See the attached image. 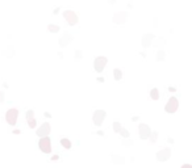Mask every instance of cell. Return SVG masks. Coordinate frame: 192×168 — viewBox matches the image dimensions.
I'll list each match as a JSON object with an SVG mask.
<instances>
[{
	"label": "cell",
	"instance_id": "1",
	"mask_svg": "<svg viewBox=\"0 0 192 168\" xmlns=\"http://www.w3.org/2000/svg\"><path fill=\"white\" fill-rule=\"evenodd\" d=\"M17 118H19V110L15 108L9 109V110H7L5 113V121L8 125L11 126H15L16 122H17Z\"/></svg>",
	"mask_w": 192,
	"mask_h": 168
},
{
	"label": "cell",
	"instance_id": "2",
	"mask_svg": "<svg viewBox=\"0 0 192 168\" xmlns=\"http://www.w3.org/2000/svg\"><path fill=\"white\" fill-rule=\"evenodd\" d=\"M178 108H179V100L176 99L175 96H171L170 99H168L167 104H166V106H164V110L167 113H175L178 110Z\"/></svg>",
	"mask_w": 192,
	"mask_h": 168
},
{
	"label": "cell",
	"instance_id": "3",
	"mask_svg": "<svg viewBox=\"0 0 192 168\" xmlns=\"http://www.w3.org/2000/svg\"><path fill=\"white\" fill-rule=\"evenodd\" d=\"M107 63H108V59L105 56H96L95 60H93V69H95L96 72H103V70L105 69Z\"/></svg>",
	"mask_w": 192,
	"mask_h": 168
},
{
	"label": "cell",
	"instance_id": "4",
	"mask_svg": "<svg viewBox=\"0 0 192 168\" xmlns=\"http://www.w3.org/2000/svg\"><path fill=\"white\" fill-rule=\"evenodd\" d=\"M107 117V113L105 110H101V109H97L93 112V116H92V121L95 124V126H101L103 121L105 120Z\"/></svg>",
	"mask_w": 192,
	"mask_h": 168
},
{
	"label": "cell",
	"instance_id": "5",
	"mask_svg": "<svg viewBox=\"0 0 192 168\" xmlns=\"http://www.w3.org/2000/svg\"><path fill=\"white\" fill-rule=\"evenodd\" d=\"M63 17L66 19V21H67L68 25H71V26H74V25L78 24V21H79V17H78V15L74 12V11H65L63 12Z\"/></svg>",
	"mask_w": 192,
	"mask_h": 168
},
{
	"label": "cell",
	"instance_id": "6",
	"mask_svg": "<svg viewBox=\"0 0 192 168\" xmlns=\"http://www.w3.org/2000/svg\"><path fill=\"white\" fill-rule=\"evenodd\" d=\"M38 147L42 151L43 154H50L51 153V142H50V138H41L40 142H38Z\"/></svg>",
	"mask_w": 192,
	"mask_h": 168
},
{
	"label": "cell",
	"instance_id": "7",
	"mask_svg": "<svg viewBox=\"0 0 192 168\" xmlns=\"http://www.w3.org/2000/svg\"><path fill=\"white\" fill-rule=\"evenodd\" d=\"M138 133H139V138L145 140L150 137L151 129H150V126H147L146 124H139L138 125Z\"/></svg>",
	"mask_w": 192,
	"mask_h": 168
},
{
	"label": "cell",
	"instance_id": "8",
	"mask_svg": "<svg viewBox=\"0 0 192 168\" xmlns=\"http://www.w3.org/2000/svg\"><path fill=\"white\" fill-rule=\"evenodd\" d=\"M50 134V124L49 122H43L40 128L37 129V135L41 138H46Z\"/></svg>",
	"mask_w": 192,
	"mask_h": 168
},
{
	"label": "cell",
	"instance_id": "9",
	"mask_svg": "<svg viewBox=\"0 0 192 168\" xmlns=\"http://www.w3.org/2000/svg\"><path fill=\"white\" fill-rule=\"evenodd\" d=\"M170 158H171V149H168V147H166V149L157 153V160L158 162H166Z\"/></svg>",
	"mask_w": 192,
	"mask_h": 168
},
{
	"label": "cell",
	"instance_id": "10",
	"mask_svg": "<svg viewBox=\"0 0 192 168\" xmlns=\"http://www.w3.org/2000/svg\"><path fill=\"white\" fill-rule=\"evenodd\" d=\"M25 117H26V122H28L29 128L30 129H34L36 126H37V121H36V118H34V110H28L26 112V114H25Z\"/></svg>",
	"mask_w": 192,
	"mask_h": 168
},
{
	"label": "cell",
	"instance_id": "11",
	"mask_svg": "<svg viewBox=\"0 0 192 168\" xmlns=\"http://www.w3.org/2000/svg\"><path fill=\"white\" fill-rule=\"evenodd\" d=\"M128 19V12H118L113 16V22L115 24H124Z\"/></svg>",
	"mask_w": 192,
	"mask_h": 168
},
{
	"label": "cell",
	"instance_id": "12",
	"mask_svg": "<svg viewBox=\"0 0 192 168\" xmlns=\"http://www.w3.org/2000/svg\"><path fill=\"white\" fill-rule=\"evenodd\" d=\"M154 40V36L150 34V33H147V34H145L142 37V46L143 47H149L150 45H151V41Z\"/></svg>",
	"mask_w": 192,
	"mask_h": 168
},
{
	"label": "cell",
	"instance_id": "13",
	"mask_svg": "<svg viewBox=\"0 0 192 168\" xmlns=\"http://www.w3.org/2000/svg\"><path fill=\"white\" fill-rule=\"evenodd\" d=\"M72 40V36L71 34H68V33H66L65 36H63L62 38H61V40H59V45H61V46H66V45H68L70 44V41Z\"/></svg>",
	"mask_w": 192,
	"mask_h": 168
},
{
	"label": "cell",
	"instance_id": "14",
	"mask_svg": "<svg viewBox=\"0 0 192 168\" xmlns=\"http://www.w3.org/2000/svg\"><path fill=\"white\" fill-rule=\"evenodd\" d=\"M113 78H115L116 81H118V80H121V79H122V72H121L120 69H115V70H113Z\"/></svg>",
	"mask_w": 192,
	"mask_h": 168
},
{
	"label": "cell",
	"instance_id": "15",
	"mask_svg": "<svg viewBox=\"0 0 192 168\" xmlns=\"http://www.w3.org/2000/svg\"><path fill=\"white\" fill-rule=\"evenodd\" d=\"M61 144H62V147H65L66 150L71 149V142H70V139H67V138H62V139H61Z\"/></svg>",
	"mask_w": 192,
	"mask_h": 168
},
{
	"label": "cell",
	"instance_id": "16",
	"mask_svg": "<svg viewBox=\"0 0 192 168\" xmlns=\"http://www.w3.org/2000/svg\"><path fill=\"white\" fill-rule=\"evenodd\" d=\"M47 30H49L50 33H58V32H59V26H58V25H54V24H49V26H47Z\"/></svg>",
	"mask_w": 192,
	"mask_h": 168
},
{
	"label": "cell",
	"instance_id": "17",
	"mask_svg": "<svg viewBox=\"0 0 192 168\" xmlns=\"http://www.w3.org/2000/svg\"><path fill=\"white\" fill-rule=\"evenodd\" d=\"M150 97H151L153 100H158L159 99V91L157 89V88H153L151 92H150Z\"/></svg>",
	"mask_w": 192,
	"mask_h": 168
},
{
	"label": "cell",
	"instance_id": "18",
	"mask_svg": "<svg viewBox=\"0 0 192 168\" xmlns=\"http://www.w3.org/2000/svg\"><path fill=\"white\" fill-rule=\"evenodd\" d=\"M121 129H122V126H121L120 122H117V121L113 122V131H115V133H120Z\"/></svg>",
	"mask_w": 192,
	"mask_h": 168
},
{
	"label": "cell",
	"instance_id": "19",
	"mask_svg": "<svg viewBox=\"0 0 192 168\" xmlns=\"http://www.w3.org/2000/svg\"><path fill=\"white\" fill-rule=\"evenodd\" d=\"M120 134H121V137L125 138V139H128V138L130 137V135H129V131H128L126 129H124V128H122V129L120 130Z\"/></svg>",
	"mask_w": 192,
	"mask_h": 168
},
{
	"label": "cell",
	"instance_id": "20",
	"mask_svg": "<svg viewBox=\"0 0 192 168\" xmlns=\"http://www.w3.org/2000/svg\"><path fill=\"white\" fill-rule=\"evenodd\" d=\"M157 137H158V133H157V131H151V133H150V140H151V142H155V140H157Z\"/></svg>",
	"mask_w": 192,
	"mask_h": 168
},
{
	"label": "cell",
	"instance_id": "21",
	"mask_svg": "<svg viewBox=\"0 0 192 168\" xmlns=\"http://www.w3.org/2000/svg\"><path fill=\"white\" fill-rule=\"evenodd\" d=\"M164 59V51H158V55H157V60H163Z\"/></svg>",
	"mask_w": 192,
	"mask_h": 168
},
{
	"label": "cell",
	"instance_id": "22",
	"mask_svg": "<svg viewBox=\"0 0 192 168\" xmlns=\"http://www.w3.org/2000/svg\"><path fill=\"white\" fill-rule=\"evenodd\" d=\"M3 101H4V93L0 92V103H3Z\"/></svg>",
	"mask_w": 192,
	"mask_h": 168
},
{
	"label": "cell",
	"instance_id": "23",
	"mask_svg": "<svg viewBox=\"0 0 192 168\" xmlns=\"http://www.w3.org/2000/svg\"><path fill=\"white\" fill-rule=\"evenodd\" d=\"M180 168H192V165L191 164H184V165H182Z\"/></svg>",
	"mask_w": 192,
	"mask_h": 168
},
{
	"label": "cell",
	"instance_id": "24",
	"mask_svg": "<svg viewBox=\"0 0 192 168\" xmlns=\"http://www.w3.org/2000/svg\"><path fill=\"white\" fill-rule=\"evenodd\" d=\"M59 159V156L58 155H54V156H51V160H58Z\"/></svg>",
	"mask_w": 192,
	"mask_h": 168
},
{
	"label": "cell",
	"instance_id": "25",
	"mask_svg": "<svg viewBox=\"0 0 192 168\" xmlns=\"http://www.w3.org/2000/svg\"><path fill=\"white\" fill-rule=\"evenodd\" d=\"M97 81H100V83H103V81H104V78H97Z\"/></svg>",
	"mask_w": 192,
	"mask_h": 168
},
{
	"label": "cell",
	"instance_id": "26",
	"mask_svg": "<svg viewBox=\"0 0 192 168\" xmlns=\"http://www.w3.org/2000/svg\"><path fill=\"white\" fill-rule=\"evenodd\" d=\"M13 133H15V134H20V130H19V129H16V130H13Z\"/></svg>",
	"mask_w": 192,
	"mask_h": 168
}]
</instances>
